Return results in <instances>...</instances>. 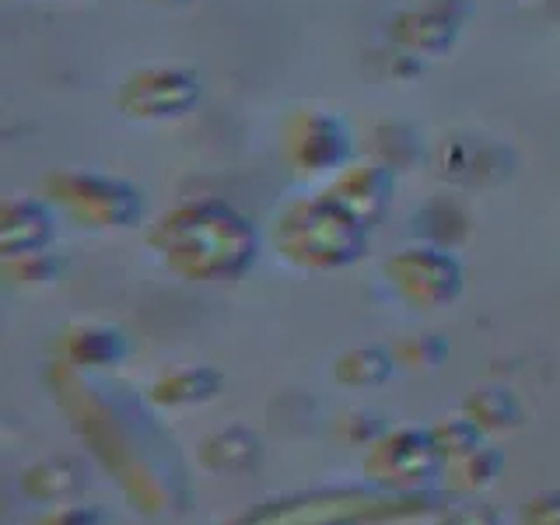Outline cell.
Instances as JSON below:
<instances>
[{
  "mask_svg": "<svg viewBox=\"0 0 560 525\" xmlns=\"http://www.w3.org/2000/svg\"><path fill=\"white\" fill-rule=\"evenodd\" d=\"M463 413L477 424L483 434H504L522 428V402L508 393V389H477L469 399Z\"/></svg>",
  "mask_w": 560,
  "mask_h": 525,
  "instance_id": "cell-15",
  "label": "cell"
},
{
  "mask_svg": "<svg viewBox=\"0 0 560 525\" xmlns=\"http://www.w3.org/2000/svg\"><path fill=\"white\" fill-rule=\"evenodd\" d=\"M197 463L218 477H242L262 463V442L249 428H224L207 434L197 448Z\"/></svg>",
  "mask_w": 560,
  "mask_h": 525,
  "instance_id": "cell-10",
  "label": "cell"
},
{
  "mask_svg": "<svg viewBox=\"0 0 560 525\" xmlns=\"http://www.w3.org/2000/svg\"><path fill=\"white\" fill-rule=\"evenodd\" d=\"M49 235H52V218L43 203L11 200L0 210V245H4V259L43 253Z\"/></svg>",
  "mask_w": 560,
  "mask_h": 525,
  "instance_id": "cell-11",
  "label": "cell"
},
{
  "mask_svg": "<svg viewBox=\"0 0 560 525\" xmlns=\"http://www.w3.org/2000/svg\"><path fill=\"white\" fill-rule=\"evenodd\" d=\"M4 270L14 284H49V280H57L63 262L52 259L46 249L43 253H28V256H14V259H4Z\"/></svg>",
  "mask_w": 560,
  "mask_h": 525,
  "instance_id": "cell-19",
  "label": "cell"
},
{
  "mask_svg": "<svg viewBox=\"0 0 560 525\" xmlns=\"http://www.w3.org/2000/svg\"><path fill=\"white\" fill-rule=\"evenodd\" d=\"M46 189L60 207H67L78 221L92 228H130L140 218V210H144V200H140L137 189L92 172L52 175Z\"/></svg>",
  "mask_w": 560,
  "mask_h": 525,
  "instance_id": "cell-4",
  "label": "cell"
},
{
  "mask_svg": "<svg viewBox=\"0 0 560 525\" xmlns=\"http://www.w3.org/2000/svg\"><path fill=\"white\" fill-rule=\"evenodd\" d=\"M504 469V452L501 448H490V445H480L477 452L463 455V459L455 463H445V477L455 490H466V494H477V490L498 483Z\"/></svg>",
  "mask_w": 560,
  "mask_h": 525,
  "instance_id": "cell-17",
  "label": "cell"
},
{
  "mask_svg": "<svg viewBox=\"0 0 560 525\" xmlns=\"http://www.w3.org/2000/svg\"><path fill=\"white\" fill-rule=\"evenodd\" d=\"M438 525H501L498 512L483 501H459L442 512V518H438Z\"/></svg>",
  "mask_w": 560,
  "mask_h": 525,
  "instance_id": "cell-22",
  "label": "cell"
},
{
  "mask_svg": "<svg viewBox=\"0 0 560 525\" xmlns=\"http://www.w3.org/2000/svg\"><path fill=\"white\" fill-rule=\"evenodd\" d=\"M277 256L305 270L350 267L368 245V228L354 221L326 192L312 200H294L273 221Z\"/></svg>",
  "mask_w": 560,
  "mask_h": 525,
  "instance_id": "cell-2",
  "label": "cell"
},
{
  "mask_svg": "<svg viewBox=\"0 0 560 525\" xmlns=\"http://www.w3.org/2000/svg\"><path fill=\"white\" fill-rule=\"evenodd\" d=\"M445 343L438 340V337H431V332H424V337H413V340H402L393 354H396V361L399 364H410V368H431V364H438L445 358Z\"/></svg>",
  "mask_w": 560,
  "mask_h": 525,
  "instance_id": "cell-21",
  "label": "cell"
},
{
  "mask_svg": "<svg viewBox=\"0 0 560 525\" xmlns=\"http://www.w3.org/2000/svg\"><path fill=\"white\" fill-rule=\"evenodd\" d=\"M431 438H434V445L438 452H442V459L445 463H455V459H463V455L469 452H477L483 445V431L472 424V420L463 413V417H445V420H438V424L431 428Z\"/></svg>",
  "mask_w": 560,
  "mask_h": 525,
  "instance_id": "cell-18",
  "label": "cell"
},
{
  "mask_svg": "<svg viewBox=\"0 0 560 525\" xmlns=\"http://www.w3.org/2000/svg\"><path fill=\"white\" fill-rule=\"evenodd\" d=\"M385 490L368 487H329L312 494H294L259 504L228 525H372V515Z\"/></svg>",
  "mask_w": 560,
  "mask_h": 525,
  "instance_id": "cell-3",
  "label": "cell"
},
{
  "mask_svg": "<svg viewBox=\"0 0 560 525\" xmlns=\"http://www.w3.org/2000/svg\"><path fill=\"white\" fill-rule=\"evenodd\" d=\"M221 375L214 368H179V372H168L151 385V402L154 407H200L210 402L221 393Z\"/></svg>",
  "mask_w": 560,
  "mask_h": 525,
  "instance_id": "cell-13",
  "label": "cell"
},
{
  "mask_svg": "<svg viewBox=\"0 0 560 525\" xmlns=\"http://www.w3.org/2000/svg\"><path fill=\"white\" fill-rule=\"evenodd\" d=\"M389 431L385 428V420L375 413V410H350L347 417H340V428H337V434L343 438L347 445H364V448H372L378 438Z\"/></svg>",
  "mask_w": 560,
  "mask_h": 525,
  "instance_id": "cell-20",
  "label": "cell"
},
{
  "mask_svg": "<svg viewBox=\"0 0 560 525\" xmlns=\"http://www.w3.org/2000/svg\"><path fill=\"white\" fill-rule=\"evenodd\" d=\"M364 472L382 490H420L431 477L445 472V459L438 452L431 428H396L385 431L364 455Z\"/></svg>",
  "mask_w": 560,
  "mask_h": 525,
  "instance_id": "cell-5",
  "label": "cell"
},
{
  "mask_svg": "<svg viewBox=\"0 0 560 525\" xmlns=\"http://www.w3.org/2000/svg\"><path fill=\"white\" fill-rule=\"evenodd\" d=\"M39 525H109V515L95 504H67L49 512Z\"/></svg>",
  "mask_w": 560,
  "mask_h": 525,
  "instance_id": "cell-23",
  "label": "cell"
},
{
  "mask_svg": "<svg viewBox=\"0 0 560 525\" xmlns=\"http://www.w3.org/2000/svg\"><path fill=\"white\" fill-rule=\"evenodd\" d=\"M385 277L402 294V302L413 308H442L455 302L463 291V270L455 256L434 249V245H417V249H402L385 262Z\"/></svg>",
  "mask_w": 560,
  "mask_h": 525,
  "instance_id": "cell-6",
  "label": "cell"
},
{
  "mask_svg": "<svg viewBox=\"0 0 560 525\" xmlns=\"http://www.w3.org/2000/svg\"><path fill=\"white\" fill-rule=\"evenodd\" d=\"M396 354L382 347H354L332 361V378L350 389H368V385H382L393 375Z\"/></svg>",
  "mask_w": 560,
  "mask_h": 525,
  "instance_id": "cell-16",
  "label": "cell"
},
{
  "mask_svg": "<svg viewBox=\"0 0 560 525\" xmlns=\"http://www.w3.org/2000/svg\"><path fill=\"white\" fill-rule=\"evenodd\" d=\"M522 525H560V490L536 494L522 512Z\"/></svg>",
  "mask_w": 560,
  "mask_h": 525,
  "instance_id": "cell-24",
  "label": "cell"
},
{
  "mask_svg": "<svg viewBox=\"0 0 560 525\" xmlns=\"http://www.w3.org/2000/svg\"><path fill=\"white\" fill-rule=\"evenodd\" d=\"M200 98V81L186 70L148 67L127 78L119 92V109L140 122L179 119L189 113V105Z\"/></svg>",
  "mask_w": 560,
  "mask_h": 525,
  "instance_id": "cell-7",
  "label": "cell"
},
{
  "mask_svg": "<svg viewBox=\"0 0 560 525\" xmlns=\"http://www.w3.org/2000/svg\"><path fill=\"white\" fill-rule=\"evenodd\" d=\"M162 262L186 280H232L256 259V232L221 200H197L168 210L151 228Z\"/></svg>",
  "mask_w": 560,
  "mask_h": 525,
  "instance_id": "cell-1",
  "label": "cell"
},
{
  "mask_svg": "<svg viewBox=\"0 0 560 525\" xmlns=\"http://www.w3.org/2000/svg\"><path fill=\"white\" fill-rule=\"evenodd\" d=\"M63 354L74 364L102 368V364L122 361L127 340H122V332L113 326H70L63 332Z\"/></svg>",
  "mask_w": 560,
  "mask_h": 525,
  "instance_id": "cell-14",
  "label": "cell"
},
{
  "mask_svg": "<svg viewBox=\"0 0 560 525\" xmlns=\"http://www.w3.org/2000/svg\"><path fill=\"white\" fill-rule=\"evenodd\" d=\"M288 162L298 172H332L343 168L350 137L340 119L323 116V113H302L288 122Z\"/></svg>",
  "mask_w": 560,
  "mask_h": 525,
  "instance_id": "cell-8",
  "label": "cell"
},
{
  "mask_svg": "<svg viewBox=\"0 0 560 525\" xmlns=\"http://www.w3.org/2000/svg\"><path fill=\"white\" fill-rule=\"evenodd\" d=\"M84 487H88V469L74 455H52V459H43L22 472L25 498L43 501V504L74 498Z\"/></svg>",
  "mask_w": 560,
  "mask_h": 525,
  "instance_id": "cell-12",
  "label": "cell"
},
{
  "mask_svg": "<svg viewBox=\"0 0 560 525\" xmlns=\"http://www.w3.org/2000/svg\"><path fill=\"white\" fill-rule=\"evenodd\" d=\"M389 192H393V172L378 165V162H358V165H347L340 168L337 183L326 192V197L343 207L350 218L361 221L364 228H372L385 203H389Z\"/></svg>",
  "mask_w": 560,
  "mask_h": 525,
  "instance_id": "cell-9",
  "label": "cell"
}]
</instances>
